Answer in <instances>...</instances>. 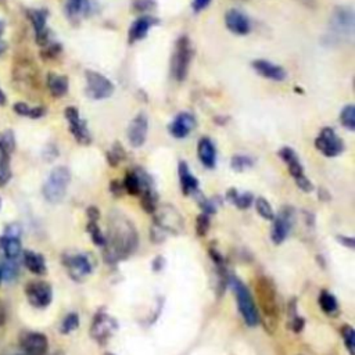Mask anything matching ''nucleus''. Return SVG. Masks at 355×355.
I'll list each match as a JSON object with an SVG mask.
<instances>
[{
	"label": "nucleus",
	"mask_w": 355,
	"mask_h": 355,
	"mask_svg": "<svg viewBox=\"0 0 355 355\" xmlns=\"http://www.w3.org/2000/svg\"><path fill=\"white\" fill-rule=\"evenodd\" d=\"M0 249H3L8 260H17L21 254V241L20 238H0Z\"/></svg>",
	"instance_id": "obj_28"
},
{
	"label": "nucleus",
	"mask_w": 355,
	"mask_h": 355,
	"mask_svg": "<svg viewBox=\"0 0 355 355\" xmlns=\"http://www.w3.org/2000/svg\"><path fill=\"white\" fill-rule=\"evenodd\" d=\"M20 344L25 355H46L49 340L43 333L25 332L20 337Z\"/></svg>",
	"instance_id": "obj_15"
},
{
	"label": "nucleus",
	"mask_w": 355,
	"mask_h": 355,
	"mask_svg": "<svg viewBox=\"0 0 355 355\" xmlns=\"http://www.w3.org/2000/svg\"><path fill=\"white\" fill-rule=\"evenodd\" d=\"M253 69L256 70L257 74H260L267 79L278 81V82H282L286 79V71L280 66H276L268 60L253 62Z\"/></svg>",
	"instance_id": "obj_20"
},
{
	"label": "nucleus",
	"mask_w": 355,
	"mask_h": 355,
	"mask_svg": "<svg viewBox=\"0 0 355 355\" xmlns=\"http://www.w3.org/2000/svg\"><path fill=\"white\" fill-rule=\"evenodd\" d=\"M88 217H89V221H96L99 219V211L96 207H89L88 208Z\"/></svg>",
	"instance_id": "obj_56"
},
{
	"label": "nucleus",
	"mask_w": 355,
	"mask_h": 355,
	"mask_svg": "<svg viewBox=\"0 0 355 355\" xmlns=\"http://www.w3.org/2000/svg\"><path fill=\"white\" fill-rule=\"evenodd\" d=\"M295 185L299 186V189H302L303 192H306V193H310L313 189H314V186H313V184L310 182V180L308 178L304 175V176H302L300 180H297L295 181Z\"/></svg>",
	"instance_id": "obj_49"
},
{
	"label": "nucleus",
	"mask_w": 355,
	"mask_h": 355,
	"mask_svg": "<svg viewBox=\"0 0 355 355\" xmlns=\"http://www.w3.org/2000/svg\"><path fill=\"white\" fill-rule=\"evenodd\" d=\"M330 25H332V29L336 32V35L351 38L354 35V27H355L354 10L348 6L334 8L332 13Z\"/></svg>",
	"instance_id": "obj_8"
},
{
	"label": "nucleus",
	"mask_w": 355,
	"mask_h": 355,
	"mask_svg": "<svg viewBox=\"0 0 355 355\" xmlns=\"http://www.w3.org/2000/svg\"><path fill=\"white\" fill-rule=\"evenodd\" d=\"M256 208L257 212L267 221H272L275 218V211L272 208V206L269 204V201L264 197H258L256 199Z\"/></svg>",
	"instance_id": "obj_39"
},
{
	"label": "nucleus",
	"mask_w": 355,
	"mask_h": 355,
	"mask_svg": "<svg viewBox=\"0 0 355 355\" xmlns=\"http://www.w3.org/2000/svg\"><path fill=\"white\" fill-rule=\"evenodd\" d=\"M230 165L234 171L243 172V171H246V169H249L254 165V160L249 156H234L230 160Z\"/></svg>",
	"instance_id": "obj_40"
},
{
	"label": "nucleus",
	"mask_w": 355,
	"mask_h": 355,
	"mask_svg": "<svg viewBox=\"0 0 355 355\" xmlns=\"http://www.w3.org/2000/svg\"><path fill=\"white\" fill-rule=\"evenodd\" d=\"M279 156L280 158L286 162L287 168H289V172L290 175L293 176L294 181L300 180L302 176H304V168H303V164L297 156V153H295L291 147H283L280 149L279 151Z\"/></svg>",
	"instance_id": "obj_21"
},
{
	"label": "nucleus",
	"mask_w": 355,
	"mask_h": 355,
	"mask_svg": "<svg viewBox=\"0 0 355 355\" xmlns=\"http://www.w3.org/2000/svg\"><path fill=\"white\" fill-rule=\"evenodd\" d=\"M106 355H114V354H106Z\"/></svg>",
	"instance_id": "obj_63"
},
{
	"label": "nucleus",
	"mask_w": 355,
	"mask_h": 355,
	"mask_svg": "<svg viewBox=\"0 0 355 355\" xmlns=\"http://www.w3.org/2000/svg\"><path fill=\"white\" fill-rule=\"evenodd\" d=\"M196 127V118L191 112H181L175 117L169 127V132L176 139H185Z\"/></svg>",
	"instance_id": "obj_17"
},
{
	"label": "nucleus",
	"mask_w": 355,
	"mask_h": 355,
	"mask_svg": "<svg viewBox=\"0 0 355 355\" xmlns=\"http://www.w3.org/2000/svg\"><path fill=\"white\" fill-rule=\"evenodd\" d=\"M110 191L111 193H114L115 196H120L123 193V184H120L118 181H112L110 184Z\"/></svg>",
	"instance_id": "obj_53"
},
{
	"label": "nucleus",
	"mask_w": 355,
	"mask_h": 355,
	"mask_svg": "<svg viewBox=\"0 0 355 355\" xmlns=\"http://www.w3.org/2000/svg\"><path fill=\"white\" fill-rule=\"evenodd\" d=\"M8 49V45H6V42H3V40H0V54H2L5 50Z\"/></svg>",
	"instance_id": "obj_59"
},
{
	"label": "nucleus",
	"mask_w": 355,
	"mask_h": 355,
	"mask_svg": "<svg viewBox=\"0 0 355 355\" xmlns=\"http://www.w3.org/2000/svg\"><path fill=\"white\" fill-rule=\"evenodd\" d=\"M6 101H8L6 95L3 93V90H2V89H0V106H5V104H6Z\"/></svg>",
	"instance_id": "obj_58"
},
{
	"label": "nucleus",
	"mask_w": 355,
	"mask_h": 355,
	"mask_svg": "<svg viewBox=\"0 0 355 355\" xmlns=\"http://www.w3.org/2000/svg\"><path fill=\"white\" fill-rule=\"evenodd\" d=\"M164 264H165L164 258H162V257H157V258L153 261V271H160V269H162Z\"/></svg>",
	"instance_id": "obj_57"
},
{
	"label": "nucleus",
	"mask_w": 355,
	"mask_h": 355,
	"mask_svg": "<svg viewBox=\"0 0 355 355\" xmlns=\"http://www.w3.org/2000/svg\"><path fill=\"white\" fill-rule=\"evenodd\" d=\"M63 264L69 271V275L77 282L84 280L93 271V262L88 254H66L63 257Z\"/></svg>",
	"instance_id": "obj_9"
},
{
	"label": "nucleus",
	"mask_w": 355,
	"mask_h": 355,
	"mask_svg": "<svg viewBox=\"0 0 355 355\" xmlns=\"http://www.w3.org/2000/svg\"><path fill=\"white\" fill-rule=\"evenodd\" d=\"M256 293L262 313L264 328L269 333H273L279 321V304L275 283L267 276H260L256 283Z\"/></svg>",
	"instance_id": "obj_2"
},
{
	"label": "nucleus",
	"mask_w": 355,
	"mask_h": 355,
	"mask_svg": "<svg viewBox=\"0 0 355 355\" xmlns=\"http://www.w3.org/2000/svg\"><path fill=\"white\" fill-rule=\"evenodd\" d=\"M315 147L325 157H337L344 151V143L340 136L334 132V130L326 127L323 128L318 138L315 139Z\"/></svg>",
	"instance_id": "obj_13"
},
{
	"label": "nucleus",
	"mask_w": 355,
	"mask_h": 355,
	"mask_svg": "<svg viewBox=\"0 0 355 355\" xmlns=\"http://www.w3.org/2000/svg\"><path fill=\"white\" fill-rule=\"evenodd\" d=\"M304 325H306V321L300 315H295V317L290 318V328L294 333H300L304 329Z\"/></svg>",
	"instance_id": "obj_48"
},
{
	"label": "nucleus",
	"mask_w": 355,
	"mask_h": 355,
	"mask_svg": "<svg viewBox=\"0 0 355 355\" xmlns=\"http://www.w3.org/2000/svg\"><path fill=\"white\" fill-rule=\"evenodd\" d=\"M71 182V173L70 169L66 167H56L49 178L47 181L43 185V196L49 203H60L69 189V185Z\"/></svg>",
	"instance_id": "obj_4"
},
{
	"label": "nucleus",
	"mask_w": 355,
	"mask_h": 355,
	"mask_svg": "<svg viewBox=\"0 0 355 355\" xmlns=\"http://www.w3.org/2000/svg\"><path fill=\"white\" fill-rule=\"evenodd\" d=\"M2 272H3V279L13 280L19 273V265L16 260H8L5 264H2Z\"/></svg>",
	"instance_id": "obj_44"
},
{
	"label": "nucleus",
	"mask_w": 355,
	"mask_h": 355,
	"mask_svg": "<svg viewBox=\"0 0 355 355\" xmlns=\"http://www.w3.org/2000/svg\"><path fill=\"white\" fill-rule=\"evenodd\" d=\"M3 31H5V23H3L2 20H0V36H2Z\"/></svg>",
	"instance_id": "obj_60"
},
{
	"label": "nucleus",
	"mask_w": 355,
	"mask_h": 355,
	"mask_svg": "<svg viewBox=\"0 0 355 355\" xmlns=\"http://www.w3.org/2000/svg\"><path fill=\"white\" fill-rule=\"evenodd\" d=\"M25 295L35 308H46L53 299V290L47 282L35 280L25 286Z\"/></svg>",
	"instance_id": "obj_10"
},
{
	"label": "nucleus",
	"mask_w": 355,
	"mask_h": 355,
	"mask_svg": "<svg viewBox=\"0 0 355 355\" xmlns=\"http://www.w3.org/2000/svg\"><path fill=\"white\" fill-rule=\"evenodd\" d=\"M3 280V272H2V264H0V283Z\"/></svg>",
	"instance_id": "obj_61"
},
{
	"label": "nucleus",
	"mask_w": 355,
	"mask_h": 355,
	"mask_svg": "<svg viewBox=\"0 0 355 355\" xmlns=\"http://www.w3.org/2000/svg\"><path fill=\"white\" fill-rule=\"evenodd\" d=\"M16 149V138L13 131H6L0 134V153L10 156Z\"/></svg>",
	"instance_id": "obj_36"
},
{
	"label": "nucleus",
	"mask_w": 355,
	"mask_h": 355,
	"mask_svg": "<svg viewBox=\"0 0 355 355\" xmlns=\"http://www.w3.org/2000/svg\"><path fill=\"white\" fill-rule=\"evenodd\" d=\"M154 214V223L158 230H161L165 236L167 233L171 234H180L184 230V218L181 212L178 211L173 206L164 204L156 208Z\"/></svg>",
	"instance_id": "obj_5"
},
{
	"label": "nucleus",
	"mask_w": 355,
	"mask_h": 355,
	"mask_svg": "<svg viewBox=\"0 0 355 355\" xmlns=\"http://www.w3.org/2000/svg\"><path fill=\"white\" fill-rule=\"evenodd\" d=\"M229 283L233 287V291L236 294V300H238V307L241 311V315L245 319V323L250 328L257 326L260 323V313L256 307L253 294L247 289V286L239 280L238 278H229Z\"/></svg>",
	"instance_id": "obj_3"
},
{
	"label": "nucleus",
	"mask_w": 355,
	"mask_h": 355,
	"mask_svg": "<svg viewBox=\"0 0 355 355\" xmlns=\"http://www.w3.org/2000/svg\"><path fill=\"white\" fill-rule=\"evenodd\" d=\"M117 330V322L104 310H99L93 318L90 336L99 343L106 344Z\"/></svg>",
	"instance_id": "obj_11"
},
{
	"label": "nucleus",
	"mask_w": 355,
	"mask_h": 355,
	"mask_svg": "<svg viewBox=\"0 0 355 355\" xmlns=\"http://www.w3.org/2000/svg\"><path fill=\"white\" fill-rule=\"evenodd\" d=\"M156 24H157V20L151 16H142L138 20H135L134 24L131 25L130 34H128L130 43H135V42H139L143 38H146L150 28Z\"/></svg>",
	"instance_id": "obj_22"
},
{
	"label": "nucleus",
	"mask_w": 355,
	"mask_h": 355,
	"mask_svg": "<svg viewBox=\"0 0 355 355\" xmlns=\"http://www.w3.org/2000/svg\"><path fill=\"white\" fill-rule=\"evenodd\" d=\"M6 319H8V311L5 304L0 302V329H2L6 325Z\"/></svg>",
	"instance_id": "obj_54"
},
{
	"label": "nucleus",
	"mask_w": 355,
	"mask_h": 355,
	"mask_svg": "<svg viewBox=\"0 0 355 355\" xmlns=\"http://www.w3.org/2000/svg\"><path fill=\"white\" fill-rule=\"evenodd\" d=\"M14 79L27 86L38 85V71L34 64L28 62H21L14 67Z\"/></svg>",
	"instance_id": "obj_25"
},
{
	"label": "nucleus",
	"mask_w": 355,
	"mask_h": 355,
	"mask_svg": "<svg viewBox=\"0 0 355 355\" xmlns=\"http://www.w3.org/2000/svg\"><path fill=\"white\" fill-rule=\"evenodd\" d=\"M191 57H192V47H191V40L186 36H181L176 40L175 51L172 54L171 60V73L172 77L176 81H185L191 64Z\"/></svg>",
	"instance_id": "obj_6"
},
{
	"label": "nucleus",
	"mask_w": 355,
	"mask_h": 355,
	"mask_svg": "<svg viewBox=\"0 0 355 355\" xmlns=\"http://www.w3.org/2000/svg\"><path fill=\"white\" fill-rule=\"evenodd\" d=\"M142 200H140V204H142V208L149 212V214H153L156 211V208L158 207L157 206V200H158V196L154 191V185L150 184V185H146L142 188Z\"/></svg>",
	"instance_id": "obj_31"
},
{
	"label": "nucleus",
	"mask_w": 355,
	"mask_h": 355,
	"mask_svg": "<svg viewBox=\"0 0 355 355\" xmlns=\"http://www.w3.org/2000/svg\"><path fill=\"white\" fill-rule=\"evenodd\" d=\"M43 115H45V108L43 107H35V108H31L28 117H31V118H40Z\"/></svg>",
	"instance_id": "obj_55"
},
{
	"label": "nucleus",
	"mask_w": 355,
	"mask_h": 355,
	"mask_svg": "<svg viewBox=\"0 0 355 355\" xmlns=\"http://www.w3.org/2000/svg\"><path fill=\"white\" fill-rule=\"evenodd\" d=\"M104 260L115 264L132 256L139 245V236L132 221L120 211L108 214L107 234H104Z\"/></svg>",
	"instance_id": "obj_1"
},
{
	"label": "nucleus",
	"mask_w": 355,
	"mask_h": 355,
	"mask_svg": "<svg viewBox=\"0 0 355 355\" xmlns=\"http://www.w3.org/2000/svg\"><path fill=\"white\" fill-rule=\"evenodd\" d=\"M337 241L345 246V247H350V249H354L355 247V241L352 238H347V236H337Z\"/></svg>",
	"instance_id": "obj_52"
},
{
	"label": "nucleus",
	"mask_w": 355,
	"mask_h": 355,
	"mask_svg": "<svg viewBox=\"0 0 355 355\" xmlns=\"http://www.w3.org/2000/svg\"><path fill=\"white\" fill-rule=\"evenodd\" d=\"M47 16L46 10H28V17L36 34V42L40 46H46L49 43V29L46 28Z\"/></svg>",
	"instance_id": "obj_19"
},
{
	"label": "nucleus",
	"mask_w": 355,
	"mask_h": 355,
	"mask_svg": "<svg viewBox=\"0 0 355 355\" xmlns=\"http://www.w3.org/2000/svg\"><path fill=\"white\" fill-rule=\"evenodd\" d=\"M343 341L345 344L347 351L350 352V355H355V330L352 326L350 325H344L340 330Z\"/></svg>",
	"instance_id": "obj_37"
},
{
	"label": "nucleus",
	"mask_w": 355,
	"mask_h": 355,
	"mask_svg": "<svg viewBox=\"0 0 355 355\" xmlns=\"http://www.w3.org/2000/svg\"><path fill=\"white\" fill-rule=\"evenodd\" d=\"M14 111H16L19 115L28 117L31 108H29L28 104H25V103H16V104H14Z\"/></svg>",
	"instance_id": "obj_51"
},
{
	"label": "nucleus",
	"mask_w": 355,
	"mask_h": 355,
	"mask_svg": "<svg viewBox=\"0 0 355 355\" xmlns=\"http://www.w3.org/2000/svg\"><path fill=\"white\" fill-rule=\"evenodd\" d=\"M0 208H2V199H0Z\"/></svg>",
	"instance_id": "obj_62"
},
{
	"label": "nucleus",
	"mask_w": 355,
	"mask_h": 355,
	"mask_svg": "<svg viewBox=\"0 0 355 355\" xmlns=\"http://www.w3.org/2000/svg\"><path fill=\"white\" fill-rule=\"evenodd\" d=\"M225 25L234 35H247L252 29L249 19L239 10H229L225 14Z\"/></svg>",
	"instance_id": "obj_18"
},
{
	"label": "nucleus",
	"mask_w": 355,
	"mask_h": 355,
	"mask_svg": "<svg viewBox=\"0 0 355 355\" xmlns=\"http://www.w3.org/2000/svg\"><path fill=\"white\" fill-rule=\"evenodd\" d=\"M147 130H149L147 115L140 112L131 121L130 128H128V140H130L131 146L142 147L147 138Z\"/></svg>",
	"instance_id": "obj_16"
},
{
	"label": "nucleus",
	"mask_w": 355,
	"mask_h": 355,
	"mask_svg": "<svg viewBox=\"0 0 355 355\" xmlns=\"http://www.w3.org/2000/svg\"><path fill=\"white\" fill-rule=\"evenodd\" d=\"M319 307L321 310L330 317H336L339 314V303L336 300L334 295L332 293H329L328 290H322L319 294V299H318Z\"/></svg>",
	"instance_id": "obj_30"
},
{
	"label": "nucleus",
	"mask_w": 355,
	"mask_h": 355,
	"mask_svg": "<svg viewBox=\"0 0 355 355\" xmlns=\"http://www.w3.org/2000/svg\"><path fill=\"white\" fill-rule=\"evenodd\" d=\"M178 172H180V181H181V188L182 193L185 196L195 195L199 192V182L195 178V175L191 172L188 164L185 161H181L178 165Z\"/></svg>",
	"instance_id": "obj_24"
},
{
	"label": "nucleus",
	"mask_w": 355,
	"mask_h": 355,
	"mask_svg": "<svg viewBox=\"0 0 355 355\" xmlns=\"http://www.w3.org/2000/svg\"><path fill=\"white\" fill-rule=\"evenodd\" d=\"M86 230H88V233H89V236H90L92 242H93L96 246H99V247H103V246H104L106 238H104V234L101 233V230H100V228H99V225H97L96 221H89L88 225H86Z\"/></svg>",
	"instance_id": "obj_38"
},
{
	"label": "nucleus",
	"mask_w": 355,
	"mask_h": 355,
	"mask_svg": "<svg viewBox=\"0 0 355 355\" xmlns=\"http://www.w3.org/2000/svg\"><path fill=\"white\" fill-rule=\"evenodd\" d=\"M86 96L92 100H103L112 95L114 84L103 74L96 71H86Z\"/></svg>",
	"instance_id": "obj_7"
},
{
	"label": "nucleus",
	"mask_w": 355,
	"mask_h": 355,
	"mask_svg": "<svg viewBox=\"0 0 355 355\" xmlns=\"http://www.w3.org/2000/svg\"><path fill=\"white\" fill-rule=\"evenodd\" d=\"M340 121L348 131H355V107L352 104L345 106L340 112Z\"/></svg>",
	"instance_id": "obj_35"
},
{
	"label": "nucleus",
	"mask_w": 355,
	"mask_h": 355,
	"mask_svg": "<svg viewBox=\"0 0 355 355\" xmlns=\"http://www.w3.org/2000/svg\"><path fill=\"white\" fill-rule=\"evenodd\" d=\"M210 215L201 212L197 218H196V233L199 238H204V236L208 233L210 229Z\"/></svg>",
	"instance_id": "obj_43"
},
{
	"label": "nucleus",
	"mask_w": 355,
	"mask_h": 355,
	"mask_svg": "<svg viewBox=\"0 0 355 355\" xmlns=\"http://www.w3.org/2000/svg\"><path fill=\"white\" fill-rule=\"evenodd\" d=\"M60 51H62V46L58 43H47L45 46V50L42 51V54H43L45 58H53Z\"/></svg>",
	"instance_id": "obj_47"
},
{
	"label": "nucleus",
	"mask_w": 355,
	"mask_h": 355,
	"mask_svg": "<svg viewBox=\"0 0 355 355\" xmlns=\"http://www.w3.org/2000/svg\"><path fill=\"white\" fill-rule=\"evenodd\" d=\"M124 189L131 195V196H138L140 195L142 191V184H140V178L138 175V171H131L125 175L124 180Z\"/></svg>",
	"instance_id": "obj_32"
},
{
	"label": "nucleus",
	"mask_w": 355,
	"mask_h": 355,
	"mask_svg": "<svg viewBox=\"0 0 355 355\" xmlns=\"http://www.w3.org/2000/svg\"><path fill=\"white\" fill-rule=\"evenodd\" d=\"M78 326H79V317H78L77 314L71 313V314H69V315L63 319L60 332H62L63 334H69V333L74 332Z\"/></svg>",
	"instance_id": "obj_42"
},
{
	"label": "nucleus",
	"mask_w": 355,
	"mask_h": 355,
	"mask_svg": "<svg viewBox=\"0 0 355 355\" xmlns=\"http://www.w3.org/2000/svg\"><path fill=\"white\" fill-rule=\"evenodd\" d=\"M124 158H125V151L118 143H115L114 147L107 153V160L111 167H117Z\"/></svg>",
	"instance_id": "obj_41"
},
{
	"label": "nucleus",
	"mask_w": 355,
	"mask_h": 355,
	"mask_svg": "<svg viewBox=\"0 0 355 355\" xmlns=\"http://www.w3.org/2000/svg\"><path fill=\"white\" fill-rule=\"evenodd\" d=\"M10 180H12L10 156L0 153V188L6 186Z\"/></svg>",
	"instance_id": "obj_34"
},
{
	"label": "nucleus",
	"mask_w": 355,
	"mask_h": 355,
	"mask_svg": "<svg viewBox=\"0 0 355 355\" xmlns=\"http://www.w3.org/2000/svg\"><path fill=\"white\" fill-rule=\"evenodd\" d=\"M197 156L206 168H215L217 165V149L210 138H201L197 145Z\"/></svg>",
	"instance_id": "obj_23"
},
{
	"label": "nucleus",
	"mask_w": 355,
	"mask_h": 355,
	"mask_svg": "<svg viewBox=\"0 0 355 355\" xmlns=\"http://www.w3.org/2000/svg\"><path fill=\"white\" fill-rule=\"evenodd\" d=\"M21 233H23L21 225L14 222V223H10L9 226H6L3 236H6V238H20Z\"/></svg>",
	"instance_id": "obj_46"
},
{
	"label": "nucleus",
	"mask_w": 355,
	"mask_h": 355,
	"mask_svg": "<svg viewBox=\"0 0 355 355\" xmlns=\"http://www.w3.org/2000/svg\"><path fill=\"white\" fill-rule=\"evenodd\" d=\"M273 225H272V230H271V239L275 245H282L286 238L289 236L291 226L294 223V211L291 207H283L278 217H275L273 219Z\"/></svg>",
	"instance_id": "obj_12"
},
{
	"label": "nucleus",
	"mask_w": 355,
	"mask_h": 355,
	"mask_svg": "<svg viewBox=\"0 0 355 355\" xmlns=\"http://www.w3.org/2000/svg\"><path fill=\"white\" fill-rule=\"evenodd\" d=\"M64 115L70 124V131L75 138V140L84 146H88L92 142V136L86 127V123L81 118L78 110L75 107H67Z\"/></svg>",
	"instance_id": "obj_14"
},
{
	"label": "nucleus",
	"mask_w": 355,
	"mask_h": 355,
	"mask_svg": "<svg viewBox=\"0 0 355 355\" xmlns=\"http://www.w3.org/2000/svg\"><path fill=\"white\" fill-rule=\"evenodd\" d=\"M24 265L28 268V271H31L34 275L42 276L47 272V267H46V261L43 258L42 254L35 253V252H25L24 253Z\"/></svg>",
	"instance_id": "obj_26"
},
{
	"label": "nucleus",
	"mask_w": 355,
	"mask_h": 355,
	"mask_svg": "<svg viewBox=\"0 0 355 355\" xmlns=\"http://www.w3.org/2000/svg\"><path fill=\"white\" fill-rule=\"evenodd\" d=\"M89 10V0H67V13L73 19L85 16Z\"/></svg>",
	"instance_id": "obj_33"
},
{
	"label": "nucleus",
	"mask_w": 355,
	"mask_h": 355,
	"mask_svg": "<svg viewBox=\"0 0 355 355\" xmlns=\"http://www.w3.org/2000/svg\"><path fill=\"white\" fill-rule=\"evenodd\" d=\"M226 200H229L232 204H234L241 210H247L254 203V197L252 193H239L238 189L234 188L226 192Z\"/></svg>",
	"instance_id": "obj_29"
},
{
	"label": "nucleus",
	"mask_w": 355,
	"mask_h": 355,
	"mask_svg": "<svg viewBox=\"0 0 355 355\" xmlns=\"http://www.w3.org/2000/svg\"><path fill=\"white\" fill-rule=\"evenodd\" d=\"M210 3H211V0H193L192 8L196 13H199V12H203L206 8H208Z\"/></svg>",
	"instance_id": "obj_50"
},
{
	"label": "nucleus",
	"mask_w": 355,
	"mask_h": 355,
	"mask_svg": "<svg viewBox=\"0 0 355 355\" xmlns=\"http://www.w3.org/2000/svg\"><path fill=\"white\" fill-rule=\"evenodd\" d=\"M157 6L154 0H134L132 9L136 12H150Z\"/></svg>",
	"instance_id": "obj_45"
},
{
	"label": "nucleus",
	"mask_w": 355,
	"mask_h": 355,
	"mask_svg": "<svg viewBox=\"0 0 355 355\" xmlns=\"http://www.w3.org/2000/svg\"><path fill=\"white\" fill-rule=\"evenodd\" d=\"M47 88L54 97H63L69 92V78L50 73L47 74Z\"/></svg>",
	"instance_id": "obj_27"
}]
</instances>
